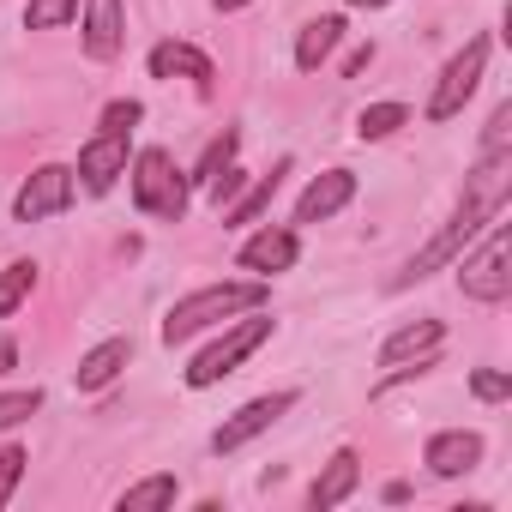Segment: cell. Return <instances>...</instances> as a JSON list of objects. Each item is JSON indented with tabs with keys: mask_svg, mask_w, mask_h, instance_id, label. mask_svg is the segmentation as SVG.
<instances>
[{
	"mask_svg": "<svg viewBox=\"0 0 512 512\" xmlns=\"http://www.w3.org/2000/svg\"><path fill=\"white\" fill-rule=\"evenodd\" d=\"M506 199H512V151H482L476 169H470V181H464V193H458V205H452V217H446V223L410 253V260L386 278V290L404 296V290H416V284L452 272L458 253H464L494 217H506Z\"/></svg>",
	"mask_w": 512,
	"mask_h": 512,
	"instance_id": "obj_1",
	"label": "cell"
},
{
	"mask_svg": "<svg viewBox=\"0 0 512 512\" xmlns=\"http://www.w3.org/2000/svg\"><path fill=\"white\" fill-rule=\"evenodd\" d=\"M247 308H272V284L266 278H217V284H199V290L175 296L169 314H163V326H157V338L169 350H181L199 332H217L223 320H235Z\"/></svg>",
	"mask_w": 512,
	"mask_h": 512,
	"instance_id": "obj_2",
	"label": "cell"
},
{
	"mask_svg": "<svg viewBox=\"0 0 512 512\" xmlns=\"http://www.w3.org/2000/svg\"><path fill=\"white\" fill-rule=\"evenodd\" d=\"M272 332H278L272 308H247V314L223 320V326H217V338H211V344H199V350H193V362L181 368L187 392H211V386H223L229 374H241V362L260 350Z\"/></svg>",
	"mask_w": 512,
	"mask_h": 512,
	"instance_id": "obj_3",
	"label": "cell"
},
{
	"mask_svg": "<svg viewBox=\"0 0 512 512\" xmlns=\"http://www.w3.org/2000/svg\"><path fill=\"white\" fill-rule=\"evenodd\" d=\"M127 193H133V211L157 217V223H181L187 205H193V181H187V169L175 163L169 145H139L127 157Z\"/></svg>",
	"mask_w": 512,
	"mask_h": 512,
	"instance_id": "obj_4",
	"label": "cell"
},
{
	"mask_svg": "<svg viewBox=\"0 0 512 512\" xmlns=\"http://www.w3.org/2000/svg\"><path fill=\"white\" fill-rule=\"evenodd\" d=\"M452 272H458L464 302H476V308H500V302L512 296V235H506L500 217L458 253Z\"/></svg>",
	"mask_w": 512,
	"mask_h": 512,
	"instance_id": "obj_5",
	"label": "cell"
},
{
	"mask_svg": "<svg viewBox=\"0 0 512 512\" xmlns=\"http://www.w3.org/2000/svg\"><path fill=\"white\" fill-rule=\"evenodd\" d=\"M488 55H494V37H470V43L440 67V79H434V91H428V103H422V121H434V127L458 121L464 103H470V97L482 91V79H488Z\"/></svg>",
	"mask_w": 512,
	"mask_h": 512,
	"instance_id": "obj_6",
	"label": "cell"
},
{
	"mask_svg": "<svg viewBox=\"0 0 512 512\" xmlns=\"http://www.w3.org/2000/svg\"><path fill=\"white\" fill-rule=\"evenodd\" d=\"M296 404H302V392H296V386H278V392H260V398L235 404V410L211 428V452H217V458H235L241 446H253L260 434H272Z\"/></svg>",
	"mask_w": 512,
	"mask_h": 512,
	"instance_id": "obj_7",
	"label": "cell"
},
{
	"mask_svg": "<svg viewBox=\"0 0 512 512\" xmlns=\"http://www.w3.org/2000/svg\"><path fill=\"white\" fill-rule=\"evenodd\" d=\"M296 260H302V229L296 223H253L247 229V241L235 247V266L247 272V278H284V272H296Z\"/></svg>",
	"mask_w": 512,
	"mask_h": 512,
	"instance_id": "obj_8",
	"label": "cell"
},
{
	"mask_svg": "<svg viewBox=\"0 0 512 512\" xmlns=\"http://www.w3.org/2000/svg\"><path fill=\"white\" fill-rule=\"evenodd\" d=\"M73 199H79V175H73V163H37V169L19 181V193H13V223L61 217V211H73Z\"/></svg>",
	"mask_w": 512,
	"mask_h": 512,
	"instance_id": "obj_9",
	"label": "cell"
},
{
	"mask_svg": "<svg viewBox=\"0 0 512 512\" xmlns=\"http://www.w3.org/2000/svg\"><path fill=\"white\" fill-rule=\"evenodd\" d=\"M79 49L97 67L121 61V49H127V0H79Z\"/></svg>",
	"mask_w": 512,
	"mask_h": 512,
	"instance_id": "obj_10",
	"label": "cell"
},
{
	"mask_svg": "<svg viewBox=\"0 0 512 512\" xmlns=\"http://www.w3.org/2000/svg\"><path fill=\"white\" fill-rule=\"evenodd\" d=\"M356 169H320V175H308V187L296 193V205H290V223L296 229H314V223H332L344 205H356Z\"/></svg>",
	"mask_w": 512,
	"mask_h": 512,
	"instance_id": "obj_11",
	"label": "cell"
},
{
	"mask_svg": "<svg viewBox=\"0 0 512 512\" xmlns=\"http://www.w3.org/2000/svg\"><path fill=\"white\" fill-rule=\"evenodd\" d=\"M145 73H151V79H169V85H175V79H187L199 97H211V91H217V61H211L199 43H187V37H163V43L145 55Z\"/></svg>",
	"mask_w": 512,
	"mask_h": 512,
	"instance_id": "obj_12",
	"label": "cell"
},
{
	"mask_svg": "<svg viewBox=\"0 0 512 512\" xmlns=\"http://www.w3.org/2000/svg\"><path fill=\"white\" fill-rule=\"evenodd\" d=\"M482 458H488V440H482L476 428H434V434L422 440V464H428V476H440V482H458V476L482 470Z\"/></svg>",
	"mask_w": 512,
	"mask_h": 512,
	"instance_id": "obj_13",
	"label": "cell"
},
{
	"mask_svg": "<svg viewBox=\"0 0 512 512\" xmlns=\"http://www.w3.org/2000/svg\"><path fill=\"white\" fill-rule=\"evenodd\" d=\"M127 157H133V133H91V139L79 145L73 175H79L85 193H109V187L127 175Z\"/></svg>",
	"mask_w": 512,
	"mask_h": 512,
	"instance_id": "obj_14",
	"label": "cell"
},
{
	"mask_svg": "<svg viewBox=\"0 0 512 512\" xmlns=\"http://www.w3.org/2000/svg\"><path fill=\"white\" fill-rule=\"evenodd\" d=\"M296 175V157H278L260 181H247L229 205H223V229H253V223H260L272 205H278V193H284V181Z\"/></svg>",
	"mask_w": 512,
	"mask_h": 512,
	"instance_id": "obj_15",
	"label": "cell"
},
{
	"mask_svg": "<svg viewBox=\"0 0 512 512\" xmlns=\"http://www.w3.org/2000/svg\"><path fill=\"white\" fill-rule=\"evenodd\" d=\"M356 488H362V452L356 446H338L320 464V476L308 482V512H332V506L356 500Z\"/></svg>",
	"mask_w": 512,
	"mask_h": 512,
	"instance_id": "obj_16",
	"label": "cell"
},
{
	"mask_svg": "<svg viewBox=\"0 0 512 512\" xmlns=\"http://www.w3.org/2000/svg\"><path fill=\"white\" fill-rule=\"evenodd\" d=\"M127 368H133V338H127V332H115V338H103V344H91V350L79 356L73 386H79V392H109Z\"/></svg>",
	"mask_w": 512,
	"mask_h": 512,
	"instance_id": "obj_17",
	"label": "cell"
},
{
	"mask_svg": "<svg viewBox=\"0 0 512 512\" xmlns=\"http://www.w3.org/2000/svg\"><path fill=\"white\" fill-rule=\"evenodd\" d=\"M344 31H350V19H344V13H320V19H308V25L296 31V49H290L296 73H320V67L338 55Z\"/></svg>",
	"mask_w": 512,
	"mask_h": 512,
	"instance_id": "obj_18",
	"label": "cell"
},
{
	"mask_svg": "<svg viewBox=\"0 0 512 512\" xmlns=\"http://www.w3.org/2000/svg\"><path fill=\"white\" fill-rule=\"evenodd\" d=\"M440 350H446V320L422 314V320H404L380 344V368H398V362H416V356H440Z\"/></svg>",
	"mask_w": 512,
	"mask_h": 512,
	"instance_id": "obj_19",
	"label": "cell"
},
{
	"mask_svg": "<svg viewBox=\"0 0 512 512\" xmlns=\"http://www.w3.org/2000/svg\"><path fill=\"white\" fill-rule=\"evenodd\" d=\"M175 500H181V482L169 470H151V476H139L115 494V512H157V506H175Z\"/></svg>",
	"mask_w": 512,
	"mask_h": 512,
	"instance_id": "obj_20",
	"label": "cell"
},
{
	"mask_svg": "<svg viewBox=\"0 0 512 512\" xmlns=\"http://www.w3.org/2000/svg\"><path fill=\"white\" fill-rule=\"evenodd\" d=\"M410 121H416V109L398 103V97H392V103H368V109L356 115V139H362V145H380V139H392V133L410 127Z\"/></svg>",
	"mask_w": 512,
	"mask_h": 512,
	"instance_id": "obj_21",
	"label": "cell"
},
{
	"mask_svg": "<svg viewBox=\"0 0 512 512\" xmlns=\"http://www.w3.org/2000/svg\"><path fill=\"white\" fill-rule=\"evenodd\" d=\"M37 284H43V266L37 260H13L7 272H0V320H13L37 296Z\"/></svg>",
	"mask_w": 512,
	"mask_h": 512,
	"instance_id": "obj_22",
	"label": "cell"
},
{
	"mask_svg": "<svg viewBox=\"0 0 512 512\" xmlns=\"http://www.w3.org/2000/svg\"><path fill=\"white\" fill-rule=\"evenodd\" d=\"M235 151H241V127H223V133H217V139L199 151V163L187 169V181H193V187H205L211 175H223V169L235 163Z\"/></svg>",
	"mask_w": 512,
	"mask_h": 512,
	"instance_id": "obj_23",
	"label": "cell"
},
{
	"mask_svg": "<svg viewBox=\"0 0 512 512\" xmlns=\"http://www.w3.org/2000/svg\"><path fill=\"white\" fill-rule=\"evenodd\" d=\"M79 25V0H25V31H61Z\"/></svg>",
	"mask_w": 512,
	"mask_h": 512,
	"instance_id": "obj_24",
	"label": "cell"
},
{
	"mask_svg": "<svg viewBox=\"0 0 512 512\" xmlns=\"http://www.w3.org/2000/svg\"><path fill=\"white\" fill-rule=\"evenodd\" d=\"M37 410H43V386H13V392H0V434L19 428V422H31Z\"/></svg>",
	"mask_w": 512,
	"mask_h": 512,
	"instance_id": "obj_25",
	"label": "cell"
},
{
	"mask_svg": "<svg viewBox=\"0 0 512 512\" xmlns=\"http://www.w3.org/2000/svg\"><path fill=\"white\" fill-rule=\"evenodd\" d=\"M25 470H31V452L13 440V446H0V512L13 506V488L25 482Z\"/></svg>",
	"mask_w": 512,
	"mask_h": 512,
	"instance_id": "obj_26",
	"label": "cell"
},
{
	"mask_svg": "<svg viewBox=\"0 0 512 512\" xmlns=\"http://www.w3.org/2000/svg\"><path fill=\"white\" fill-rule=\"evenodd\" d=\"M139 121H145V103H139V97H115V103H103L97 133H133Z\"/></svg>",
	"mask_w": 512,
	"mask_h": 512,
	"instance_id": "obj_27",
	"label": "cell"
},
{
	"mask_svg": "<svg viewBox=\"0 0 512 512\" xmlns=\"http://www.w3.org/2000/svg\"><path fill=\"white\" fill-rule=\"evenodd\" d=\"M470 392H476V404H506L512 398V374L506 368H476L470 374Z\"/></svg>",
	"mask_w": 512,
	"mask_h": 512,
	"instance_id": "obj_28",
	"label": "cell"
},
{
	"mask_svg": "<svg viewBox=\"0 0 512 512\" xmlns=\"http://www.w3.org/2000/svg\"><path fill=\"white\" fill-rule=\"evenodd\" d=\"M241 187H247V169H241V163H229V169H223V175H211V181H205L199 193H205V199H211V205L223 211V205H229V199H235Z\"/></svg>",
	"mask_w": 512,
	"mask_h": 512,
	"instance_id": "obj_29",
	"label": "cell"
},
{
	"mask_svg": "<svg viewBox=\"0 0 512 512\" xmlns=\"http://www.w3.org/2000/svg\"><path fill=\"white\" fill-rule=\"evenodd\" d=\"M506 127H512V103H500L488 115V133H482V151H506Z\"/></svg>",
	"mask_w": 512,
	"mask_h": 512,
	"instance_id": "obj_30",
	"label": "cell"
},
{
	"mask_svg": "<svg viewBox=\"0 0 512 512\" xmlns=\"http://www.w3.org/2000/svg\"><path fill=\"white\" fill-rule=\"evenodd\" d=\"M374 55H380L374 43H362V49H350V55H344V79H356V73H368V67H374Z\"/></svg>",
	"mask_w": 512,
	"mask_h": 512,
	"instance_id": "obj_31",
	"label": "cell"
},
{
	"mask_svg": "<svg viewBox=\"0 0 512 512\" xmlns=\"http://www.w3.org/2000/svg\"><path fill=\"white\" fill-rule=\"evenodd\" d=\"M19 368V338H0V380Z\"/></svg>",
	"mask_w": 512,
	"mask_h": 512,
	"instance_id": "obj_32",
	"label": "cell"
},
{
	"mask_svg": "<svg viewBox=\"0 0 512 512\" xmlns=\"http://www.w3.org/2000/svg\"><path fill=\"white\" fill-rule=\"evenodd\" d=\"M380 500H386V506H404V500H410V482H386Z\"/></svg>",
	"mask_w": 512,
	"mask_h": 512,
	"instance_id": "obj_33",
	"label": "cell"
},
{
	"mask_svg": "<svg viewBox=\"0 0 512 512\" xmlns=\"http://www.w3.org/2000/svg\"><path fill=\"white\" fill-rule=\"evenodd\" d=\"M344 7H356V13H380V7H392V0H344Z\"/></svg>",
	"mask_w": 512,
	"mask_h": 512,
	"instance_id": "obj_34",
	"label": "cell"
},
{
	"mask_svg": "<svg viewBox=\"0 0 512 512\" xmlns=\"http://www.w3.org/2000/svg\"><path fill=\"white\" fill-rule=\"evenodd\" d=\"M217 13H241V7H253V0H211Z\"/></svg>",
	"mask_w": 512,
	"mask_h": 512,
	"instance_id": "obj_35",
	"label": "cell"
}]
</instances>
